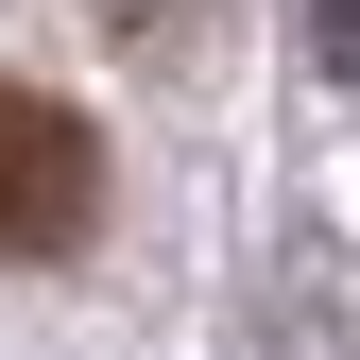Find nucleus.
Masks as SVG:
<instances>
[{
	"label": "nucleus",
	"mask_w": 360,
	"mask_h": 360,
	"mask_svg": "<svg viewBox=\"0 0 360 360\" xmlns=\"http://www.w3.org/2000/svg\"><path fill=\"white\" fill-rule=\"evenodd\" d=\"M103 223V138L52 86H0V257H69Z\"/></svg>",
	"instance_id": "f257e3e1"
}]
</instances>
